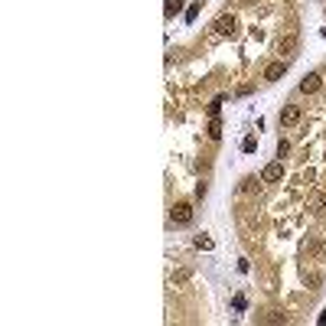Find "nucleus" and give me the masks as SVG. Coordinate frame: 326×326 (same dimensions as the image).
<instances>
[{"mask_svg":"<svg viewBox=\"0 0 326 326\" xmlns=\"http://www.w3.org/2000/svg\"><path fill=\"white\" fill-rule=\"evenodd\" d=\"M297 121H300V108H297V105H287L281 111V124H284V127H294Z\"/></svg>","mask_w":326,"mask_h":326,"instance_id":"nucleus-5","label":"nucleus"},{"mask_svg":"<svg viewBox=\"0 0 326 326\" xmlns=\"http://www.w3.org/2000/svg\"><path fill=\"white\" fill-rule=\"evenodd\" d=\"M323 36H326V30H323Z\"/></svg>","mask_w":326,"mask_h":326,"instance_id":"nucleus-17","label":"nucleus"},{"mask_svg":"<svg viewBox=\"0 0 326 326\" xmlns=\"http://www.w3.org/2000/svg\"><path fill=\"white\" fill-rule=\"evenodd\" d=\"M179 10H183V0H166V7H163L166 17H173V13H179Z\"/></svg>","mask_w":326,"mask_h":326,"instance_id":"nucleus-9","label":"nucleus"},{"mask_svg":"<svg viewBox=\"0 0 326 326\" xmlns=\"http://www.w3.org/2000/svg\"><path fill=\"white\" fill-rule=\"evenodd\" d=\"M212 33H216V36H232V33H235V17H232V13H222V17H216Z\"/></svg>","mask_w":326,"mask_h":326,"instance_id":"nucleus-1","label":"nucleus"},{"mask_svg":"<svg viewBox=\"0 0 326 326\" xmlns=\"http://www.w3.org/2000/svg\"><path fill=\"white\" fill-rule=\"evenodd\" d=\"M320 216H326V196L320 199Z\"/></svg>","mask_w":326,"mask_h":326,"instance_id":"nucleus-16","label":"nucleus"},{"mask_svg":"<svg viewBox=\"0 0 326 326\" xmlns=\"http://www.w3.org/2000/svg\"><path fill=\"white\" fill-rule=\"evenodd\" d=\"M219 137H222V121H219V117H212V121H209V141H219Z\"/></svg>","mask_w":326,"mask_h":326,"instance_id":"nucleus-8","label":"nucleus"},{"mask_svg":"<svg viewBox=\"0 0 326 326\" xmlns=\"http://www.w3.org/2000/svg\"><path fill=\"white\" fill-rule=\"evenodd\" d=\"M170 219L176 222V225H189V222H192V206L189 203H176V206H173V212H170Z\"/></svg>","mask_w":326,"mask_h":326,"instance_id":"nucleus-2","label":"nucleus"},{"mask_svg":"<svg viewBox=\"0 0 326 326\" xmlns=\"http://www.w3.org/2000/svg\"><path fill=\"white\" fill-rule=\"evenodd\" d=\"M245 307H248V300H245V297L238 294V297H235V310H245Z\"/></svg>","mask_w":326,"mask_h":326,"instance_id":"nucleus-15","label":"nucleus"},{"mask_svg":"<svg viewBox=\"0 0 326 326\" xmlns=\"http://www.w3.org/2000/svg\"><path fill=\"white\" fill-rule=\"evenodd\" d=\"M284 72H287V62H284V59H277V62H271V66L265 69V79H268V82H277Z\"/></svg>","mask_w":326,"mask_h":326,"instance_id":"nucleus-6","label":"nucleus"},{"mask_svg":"<svg viewBox=\"0 0 326 326\" xmlns=\"http://www.w3.org/2000/svg\"><path fill=\"white\" fill-rule=\"evenodd\" d=\"M196 248H203V251H209V248H212V238H203V235H199V238H196Z\"/></svg>","mask_w":326,"mask_h":326,"instance_id":"nucleus-13","label":"nucleus"},{"mask_svg":"<svg viewBox=\"0 0 326 326\" xmlns=\"http://www.w3.org/2000/svg\"><path fill=\"white\" fill-rule=\"evenodd\" d=\"M294 49H297V36H284L281 43H277V52H281V55H290Z\"/></svg>","mask_w":326,"mask_h":326,"instance_id":"nucleus-7","label":"nucleus"},{"mask_svg":"<svg viewBox=\"0 0 326 326\" xmlns=\"http://www.w3.org/2000/svg\"><path fill=\"white\" fill-rule=\"evenodd\" d=\"M287 150H290V144H287V141H281V144H277V157H284Z\"/></svg>","mask_w":326,"mask_h":326,"instance_id":"nucleus-14","label":"nucleus"},{"mask_svg":"<svg viewBox=\"0 0 326 326\" xmlns=\"http://www.w3.org/2000/svg\"><path fill=\"white\" fill-rule=\"evenodd\" d=\"M320 85H323V79H320V72H310V75H307V79H303V82H300V92H303V95H313V92H316V88H320Z\"/></svg>","mask_w":326,"mask_h":326,"instance_id":"nucleus-4","label":"nucleus"},{"mask_svg":"<svg viewBox=\"0 0 326 326\" xmlns=\"http://www.w3.org/2000/svg\"><path fill=\"white\" fill-rule=\"evenodd\" d=\"M241 150H245V154H254V150H258V141H254V137H245V141H241Z\"/></svg>","mask_w":326,"mask_h":326,"instance_id":"nucleus-10","label":"nucleus"},{"mask_svg":"<svg viewBox=\"0 0 326 326\" xmlns=\"http://www.w3.org/2000/svg\"><path fill=\"white\" fill-rule=\"evenodd\" d=\"M222 105H225V98H216V101H212V105H209V117H219Z\"/></svg>","mask_w":326,"mask_h":326,"instance_id":"nucleus-11","label":"nucleus"},{"mask_svg":"<svg viewBox=\"0 0 326 326\" xmlns=\"http://www.w3.org/2000/svg\"><path fill=\"white\" fill-rule=\"evenodd\" d=\"M199 7H203V4H192V7H189V10H186V20H189V23H192V20H196V17H199Z\"/></svg>","mask_w":326,"mask_h":326,"instance_id":"nucleus-12","label":"nucleus"},{"mask_svg":"<svg viewBox=\"0 0 326 326\" xmlns=\"http://www.w3.org/2000/svg\"><path fill=\"white\" fill-rule=\"evenodd\" d=\"M281 176H284V163H281V160L268 163V166H265V173H261V179H265V183H277Z\"/></svg>","mask_w":326,"mask_h":326,"instance_id":"nucleus-3","label":"nucleus"}]
</instances>
